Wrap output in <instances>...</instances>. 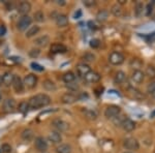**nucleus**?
Here are the masks:
<instances>
[{
  "instance_id": "nucleus-14",
  "label": "nucleus",
  "mask_w": 155,
  "mask_h": 153,
  "mask_svg": "<svg viewBox=\"0 0 155 153\" xmlns=\"http://www.w3.org/2000/svg\"><path fill=\"white\" fill-rule=\"evenodd\" d=\"M89 72H91V69H90V66L88 64L81 63L77 66V74L80 78H84Z\"/></svg>"
},
{
  "instance_id": "nucleus-37",
  "label": "nucleus",
  "mask_w": 155,
  "mask_h": 153,
  "mask_svg": "<svg viewBox=\"0 0 155 153\" xmlns=\"http://www.w3.org/2000/svg\"><path fill=\"white\" fill-rule=\"evenodd\" d=\"M89 45H90V47H91L92 49H97V48L101 46V41H99L98 38H93V39H91V41H90Z\"/></svg>"
},
{
  "instance_id": "nucleus-50",
  "label": "nucleus",
  "mask_w": 155,
  "mask_h": 153,
  "mask_svg": "<svg viewBox=\"0 0 155 153\" xmlns=\"http://www.w3.org/2000/svg\"><path fill=\"white\" fill-rule=\"evenodd\" d=\"M150 118H155V110L151 112V114H150Z\"/></svg>"
},
{
  "instance_id": "nucleus-15",
  "label": "nucleus",
  "mask_w": 155,
  "mask_h": 153,
  "mask_svg": "<svg viewBox=\"0 0 155 153\" xmlns=\"http://www.w3.org/2000/svg\"><path fill=\"white\" fill-rule=\"evenodd\" d=\"M56 25L60 28H63V27H66L68 25V18H67L66 15L60 14L56 17Z\"/></svg>"
},
{
  "instance_id": "nucleus-32",
  "label": "nucleus",
  "mask_w": 155,
  "mask_h": 153,
  "mask_svg": "<svg viewBox=\"0 0 155 153\" xmlns=\"http://www.w3.org/2000/svg\"><path fill=\"white\" fill-rule=\"evenodd\" d=\"M111 12L114 15L115 17H120L122 15V7L120 4H114L113 6H112L111 8Z\"/></svg>"
},
{
  "instance_id": "nucleus-56",
  "label": "nucleus",
  "mask_w": 155,
  "mask_h": 153,
  "mask_svg": "<svg viewBox=\"0 0 155 153\" xmlns=\"http://www.w3.org/2000/svg\"><path fill=\"white\" fill-rule=\"evenodd\" d=\"M0 153H1V152H0Z\"/></svg>"
},
{
  "instance_id": "nucleus-47",
  "label": "nucleus",
  "mask_w": 155,
  "mask_h": 153,
  "mask_svg": "<svg viewBox=\"0 0 155 153\" xmlns=\"http://www.w3.org/2000/svg\"><path fill=\"white\" fill-rule=\"evenodd\" d=\"M147 8H148V9H147V15L149 16V15L151 14V12H152V4H148Z\"/></svg>"
},
{
  "instance_id": "nucleus-51",
  "label": "nucleus",
  "mask_w": 155,
  "mask_h": 153,
  "mask_svg": "<svg viewBox=\"0 0 155 153\" xmlns=\"http://www.w3.org/2000/svg\"><path fill=\"white\" fill-rule=\"evenodd\" d=\"M151 95H152V96H153L154 98H155V91H153V92H152V93H151Z\"/></svg>"
},
{
  "instance_id": "nucleus-4",
  "label": "nucleus",
  "mask_w": 155,
  "mask_h": 153,
  "mask_svg": "<svg viewBox=\"0 0 155 153\" xmlns=\"http://www.w3.org/2000/svg\"><path fill=\"white\" fill-rule=\"evenodd\" d=\"M31 23H32L31 17H29L28 15L27 16H22L19 20L18 24H17V27H18L20 31H25L31 25Z\"/></svg>"
},
{
  "instance_id": "nucleus-25",
  "label": "nucleus",
  "mask_w": 155,
  "mask_h": 153,
  "mask_svg": "<svg viewBox=\"0 0 155 153\" xmlns=\"http://www.w3.org/2000/svg\"><path fill=\"white\" fill-rule=\"evenodd\" d=\"M107 18H109V12H107V9H101V11L96 14V19H97V21H99V22L107 21Z\"/></svg>"
},
{
  "instance_id": "nucleus-38",
  "label": "nucleus",
  "mask_w": 155,
  "mask_h": 153,
  "mask_svg": "<svg viewBox=\"0 0 155 153\" xmlns=\"http://www.w3.org/2000/svg\"><path fill=\"white\" fill-rule=\"evenodd\" d=\"M146 75L150 78H155V67L148 66L146 68Z\"/></svg>"
},
{
  "instance_id": "nucleus-40",
  "label": "nucleus",
  "mask_w": 155,
  "mask_h": 153,
  "mask_svg": "<svg viewBox=\"0 0 155 153\" xmlns=\"http://www.w3.org/2000/svg\"><path fill=\"white\" fill-rule=\"evenodd\" d=\"M83 59L85 60V61H87V62H91V61H93V60L95 59V56H94L93 54H91V53H86L83 56Z\"/></svg>"
},
{
  "instance_id": "nucleus-12",
  "label": "nucleus",
  "mask_w": 155,
  "mask_h": 153,
  "mask_svg": "<svg viewBox=\"0 0 155 153\" xmlns=\"http://www.w3.org/2000/svg\"><path fill=\"white\" fill-rule=\"evenodd\" d=\"M16 108V101L14 98H6L3 101V111L5 113H12Z\"/></svg>"
},
{
  "instance_id": "nucleus-1",
  "label": "nucleus",
  "mask_w": 155,
  "mask_h": 153,
  "mask_svg": "<svg viewBox=\"0 0 155 153\" xmlns=\"http://www.w3.org/2000/svg\"><path fill=\"white\" fill-rule=\"evenodd\" d=\"M50 104H51V97L48 94H45V93H39L34 95L28 101L29 110L41 109V108L49 106Z\"/></svg>"
},
{
  "instance_id": "nucleus-27",
  "label": "nucleus",
  "mask_w": 155,
  "mask_h": 153,
  "mask_svg": "<svg viewBox=\"0 0 155 153\" xmlns=\"http://www.w3.org/2000/svg\"><path fill=\"white\" fill-rule=\"evenodd\" d=\"M62 80H63L64 83L69 84V83H72L76 80V76H74V74L72 72H67L62 76Z\"/></svg>"
},
{
  "instance_id": "nucleus-46",
  "label": "nucleus",
  "mask_w": 155,
  "mask_h": 153,
  "mask_svg": "<svg viewBox=\"0 0 155 153\" xmlns=\"http://www.w3.org/2000/svg\"><path fill=\"white\" fill-rule=\"evenodd\" d=\"M83 3L86 6H93L94 4H95V1H93V0H85Z\"/></svg>"
},
{
  "instance_id": "nucleus-43",
  "label": "nucleus",
  "mask_w": 155,
  "mask_h": 153,
  "mask_svg": "<svg viewBox=\"0 0 155 153\" xmlns=\"http://www.w3.org/2000/svg\"><path fill=\"white\" fill-rule=\"evenodd\" d=\"M132 94H134V96L136 97V98H144V95L141 93L140 91H137L136 89H132Z\"/></svg>"
},
{
  "instance_id": "nucleus-54",
  "label": "nucleus",
  "mask_w": 155,
  "mask_h": 153,
  "mask_svg": "<svg viewBox=\"0 0 155 153\" xmlns=\"http://www.w3.org/2000/svg\"><path fill=\"white\" fill-rule=\"evenodd\" d=\"M124 153H132V152H130V151H126V152H124Z\"/></svg>"
},
{
  "instance_id": "nucleus-24",
  "label": "nucleus",
  "mask_w": 155,
  "mask_h": 153,
  "mask_svg": "<svg viewBox=\"0 0 155 153\" xmlns=\"http://www.w3.org/2000/svg\"><path fill=\"white\" fill-rule=\"evenodd\" d=\"M42 87L47 90V91H54L56 90V85L52 80H45L42 82Z\"/></svg>"
},
{
  "instance_id": "nucleus-55",
  "label": "nucleus",
  "mask_w": 155,
  "mask_h": 153,
  "mask_svg": "<svg viewBox=\"0 0 155 153\" xmlns=\"http://www.w3.org/2000/svg\"><path fill=\"white\" fill-rule=\"evenodd\" d=\"M44 153H48V152H44Z\"/></svg>"
},
{
  "instance_id": "nucleus-41",
  "label": "nucleus",
  "mask_w": 155,
  "mask_h": 153,
  "mask_svg": "<svg viewBox=\"0 0 155 153\" xmlns=\"http://www.w3.org/2000/svg\"><path fill=\"white\" fill-rule=\"evenodd\" d=\"M31 67L34 69V71H37V72H42L45 71V67L39 65L38 63H35V62H32L31 63Z\"/></svg>"
},
{
  "instance_id": "nucleus-9",
  "label": "nucleus",
  "mask_w": 155,
  "mask_h": 153,
  "mask_svg": "<svg viewBox=\"0 0 155 153\" xmlns=\"http://www.w3.org/2000/svg\"><path fill=\"white\" fill-rule=\"evenodd\" d=\"M12 87L17 93H22L24 91V83L19 76H15L14 81H12Z\"/></svg>"
},
{
  "instance_id": "nucleus-10",
  "label": "nucleus",
  "mask_w": 155,
  "mask_h": 153,
  "mask_svg": "<svg viewBox=\"0 0 155 153\" xmlns=\"http://www.w3.org/2000/svg\"><path fill=\"white\" fill-rule=\"evenodd\" d=\"M31 11V4L28 1H22L18 6V12L22 16H27Z\"/></svg>"
},
{
  "instance_id": "nucleus-29",
  "label": "nucleus",
  "mask_w": 155,
  "mask_h": 153,
  "mask_svg": "<svg viewBox=\"0 0 155 153\" xmlns=\"http://www.w3.org/2000/svg\"><path fill=\"white\" fill-rule=\"evenodd\" d=\"M143 12H144V4L142 2H137L136 6H134V16L137 18H140L143 15Z\"/></svg>"
},
{
  "instance_id": "nucleus-52",
  "label": "nucleus",
  "mask_w": 155,
  "mask_h": 153,
  "mask_svg": "<svg viewBox=\"0 0 155 153\" xmlns=\"http://www.w3.org/2000/svg\"><path fill=\"white\" fill-rule=\"evenodd\" d=\"M0 85H2V78L0 76Z\"/></svg>"
},
{
  "instance_id": "nucleus-35",
  "label": "nucleus",
  "mask_w": 155,
  "mask_h": 153,
  "mask_svg": "<svg viewBox=\"0 0 155 153\" xmlns=\"http://www.w3.org/2000/svg\"><path fill=\"white\" fill-rule=\"evenodd\" d=\"M39 55H41V50L38 48H33L29 51V56L31 58H37Z\"/></svg>"
},
{
  "instance_id": "nucleus-30",
  "label": "nucleus",
  "mask_w": 155,
  "mask_h": 153,
  "mask_svg": "<svg viewBox=\"0 0 155 153\" xmlns=\"http://www.w3.org/2000/svg\"><path fill=\"white\" fill-rule=\"evenodd\" d=\"M83 113L85 115V117L88 118L89 120H95L97 118V114L95 111H92V110H89V109H85L83 110Z\"/></svg>"
},
{
  "instance_id": "nucleus-31",
  "label": "nucleus",
  "mask_w": 155,
  "mask_h": 153,
  "mask_svg": "<svg viewBox=\"0 0 155 153\" xmlns=\"http://www.w3.org/2000/svg\"><path fill=\"white\" fill-rule=\"evenodd\" d=\"M126 79V75L124 74L122 71H119L116 72V76H115V82L118 83V84H121V83H123L125 81Z\"/></svg>"
},
{
  "instance_id": "nucleus-42",
  "label": "nucleus",
  "mask_w": 155,
  "mask_h": 153,
  "mask_svg": "<svg viewBox=\"0 0 155 153\" xmlns=\"http://www.w3.org/2000/svg\"><path fill=\"white\" fill-rule=\"evenodd\" d=\"M147 91L149 92L150 94L152 93L153 91H155V82H150L147 86Z\"/></svg>"
},
{
  "instance_id": "nucleus-44",
  "label": "nucleus",
  "mask_w": 155,
  "mask_h": 153,
  "mask_svg": "<svg viewBox=\"0 0 155 153\" xmlns=\"http://www.w3.org/2000/svg\"><path fill=\"white\" fill-rule=\"evenodd\" d=\"M66 87L68 89H71V90H77L78 88H79V87H78V85L77 84H74V82L72 83H69V84H67L66 85Z\"/></svg>"
},
{
  "instance_id": "nucleus-48",
  "label": "nucleus",
  "mask_w": 155,
  "mask_h": 153,
  "mask_svg": "<svg viewBox=\"0 0 155 153\" xmlns=\"http://www.w3.org/2000/svg\"><path fill=\"white\" fill-rule=\"evenodd\" d=\"M81 15H82V12L81 11H78V12L74 14V19H79L80 17H81Z\"/></svg>"
},
{
  "instance_id": "nucleus-6",
  "label": "nucleus",
  "mask_w": 155,
  "mask_h": 153,
  "mask_svg": "<svg viewBox=\"0 0 155 153\" xmlns=\"http://www.w3.org/2000/svg\"><path fill=\"white\" fill-rule=\"evenodd\" d=\"M109 61L113 65H120L124 62V56L119 52H112L109 56Z\"/></svg>"
},
{
  "instance_id": "nucleus-49",
  "label": "nucleus",
  "mask_w": 155,
  "mask_h": 153,
  "mask_svg": "<svg viewBox=\"0 0 155 153\" xmlns=\"http://www.w3.org/2000/svg\"><path fill=\"white\" fill-rule=\"evenodd\" d=\"M88 24H89V27H90V28H91V29H94V28H95V24H94L92 21H90Z\"/></svg>"
},
{
  "instance_id": "nucleus-5",
  "label": "nucleus",
  "mask_w": 155,
  "mask_h": 153,
  "mask_svg": "<svg viewBox=\"0 0 155 153\" xmlns=\"http://www.w3.org/2000/svg\"><path fill=\"white\" fill-rule=\"evenodd\" d=\"M34 146H35L37 151L44 153L48 149V142L46 141L44 137H37L35 138V141H34Z\"/></svg>"
},
{
  "instance_id": "nucleus-23",
  "label": "nucleus",
  "mask_w": 155,
  "mask_h": 153,
  "mask_svg": "<svg viewBox=\"0 0 155 153\" xmlns=\"http://www.w3.org/2000/svg\"><path fill=\"white\" fill-rule=\"evenodd\" d=\"M39 30H41V28H39V26H37V25H34V26H30L28 29H27L26 31V34H25V36L26 37H32L34 36L35 34H37L39 32Z\"/></svg>"
},
{
  "instance_id": "nucleus-7",
  "label": "nucleus",
  "mask_w": 155,
  "mask_h": 153,
  "mask_svg": "<svg viewBox=\"0 0 155 153\" xmlns=\"http://www.w3.org/2000/svg\"><path fill=\"white\" fill-rule=\"evenodd\" d=\"M123 146L124 148H126L127 150H131V151H136L140 148V144L137 142V139L134 138H127V139L124 140L123 142Z\"/></svg>"
},
{
  "instance_id": "nucleus-8",
  "label": "nucleus",
  "mask_w": 155,
  "mask_h": 153,
  "mask_svg": "<svg viewBox=\"0 0 155 153\" xmlns=\"http://www.w3.org/2000/svg\"><path fill=\"white\" fill-rule=\"evenodd\" d=\"M23 83H24V86H26L27 88L33 89L37 84V78L36 76H34V75H32V74L27 75V76H25L24 78Z\"/></svg>"
},
{
  "instance_id": "nucleus-33",
  "label": "nucleus",
  "mask_w": 155,
  "mask_h": 153,
  "mask_svg": "<svg viewBox=\"0 0 155 153\" xmlns=\"http://www.w3.org/2000/svg\"><path fill=\"white\" fill-rule=\"evenodd\" d=\"M19 112H21L22 114H26L29 110V105H28V101H22L20 102L19 105Z\"/></svg>"
},
{
  "instance_id": "nucleus-26",
  "label": "nucleus",
  "mask_w": 155,
  "mask_h": 153,
  "mask_svg": "<svg viewBox=\"0 0 155 153\" xmlns=\"http://www.w3.org/2000/svg\"><path fill=\"white\" fill-rule=\"evenodd\" d=\"M129 65L132 68H134V71H140V68L142 67L143 65V61L139 58H132L129 62Z\"/></svg>"
},
{
  "instance_id": "nucleus-53",
  "label": "nucleus",
  "mask_w": 155,
  "mask_h": 153,
  "mask_svg": "<svg viewBox=\"0 0 155 153\" xmlns=\"http://www.w3.org/2000/svg\"><path fill=\"white\" fill-rule=\"evenodd\" d=\"M2 99V95H1V93H0V100Z\"/></svg>"
},
{
  "instance_id": "nucleus-39",
  "label": "nucleus",
  "mask_w": 155,
  "mask_h": 153,
  "mask_svg": "<svg viewBox=\"0 0 155 153\" xmlns=\"http://www.w3.org/2000/svg\"><path fill=\"white\" fill-rule=\"evenodd\" d=\"M125 118H126V117H124V116H119V115H118V116L115 117L114 119H113V122L117 125V126H118V125H119V126H121L122 122L124 121V119H125Z\"/></svg>"
},
{
  "instance_id": "nucleus-34",
  "label": "nucleus",
  "mask_w": 155,
  "mask_h": 153,
  "mask_svg": "<svg viewBox=\"0 0 155 153\" xmlns=\"http://www.w3.org/2000/svg\"><path fill=\"white\" fill-rule=\"evenodd\" d=\"M34 20L38 23H41V22L45 21V14L41 11H37L34 12V16H33Z\"/></svg>"
},
{
  "instance_id": "nucleus-36",
  "label": "nucleus",
  "mask_w": 155,
  "mask_h": 153,
  "mask_svg": "<svg viewBox=\"0 0 155 153\" xmlns=\"http://www.w3.org/2000/svg\"><path fill=\"white\" fill-rule=\"evenodd\" d=\"M12 150V146L9 144H2L0 147V152L1 153H11Z\"/></svg>"
},
{
  "instance_id": "nucleus-18",
  "label": "nucleus",
  "mask_w": 155,
  "mask_h": 153,
  "mask_svg": "<svg viewBox=\"0 0 155 153\" xmlns=\"http://www.w3.org/2000/svg\"><path fill=\"white\" fill-rule=\"evenodd\" d=\"M145 79V74L142 71H134L131 74V80L136 84H141Z\"/></svg>"
},
{
  "instance_id": "nucleus-21",
  "label": "nucleus",
  "mask_w": 155,
  "mask_h": 153,
  "mask_svg": "<svg viewBox=\"0 0 155 153\" xmlns=\"http://www.w3.org/2000/svg\"><path fill=\"white\" fill-rule=\"evenodd\" d=\"M34 137V132L31 128H25L21 134V138L26 142H29L33 139Z\"/></svg>"
},
{
  "instance_id": "nucleus-16",
  "label": "nucleus",
  "mask_w": 155,
  "mask_h": 153,
  "mask_svg": "<svg viewBox=\"0 0 155 153\" xmlns=\"http://www.w3.org/2000/svg\"><path fill=\"white\" fill-rule=\"evenodd\" d=\"M121 126H122V128L125 130V131L129 132V131H132V130L136 128V123H134L131 119H129V118H125L124 121L122 122Z\"/></svg>"
},
{
  "instance_id": "nucleus-2",
  "label": "nucleus",
  "mask_w": 155,
  "mask_h": 153,
  "mask_svg": "<svg viewBox=\"0 0 155 153\" xmlns=\"http://www.w3.org/2000/svg\"><path fill=\"white\" fill-rule=\"evenodd\" d=\"M52 126L54 127L55 131H58V132H63L66 131L68 129L69 125L67 122H65L64 120L60 119V118H55V119L52 120Z\"/></svg>"
},
{
  "instance_id": "nucleus-17",
  "label": "nucleus",
  "mask_w": 155,
  "mask_h": 153,
  "mask_svg": "<svg viewBox=\"0 0 155 153\" xmlns=\"http://www.w3.org/2000/svg\"><path fill=\"white\" fill-rule=\"evenodd\" d=\"M79 99V97L77 96V95L72 94V93H64L63 95H62L61 97V100L63 104H74V102H76L77 100Z\"/></svg>"
},
{
  "instance_id": "nucleus-45",
  "label": "nucleus",
  "mask_w": 155,
  "mask_h": 153,
  "mask_svg": "<svg viewBox=\"0 0 155 153\" xmlns=\"http://www.w3.org/2000/svg\"><path fill=\"white\" fill-rule=\"evenodd\" d=\"M5 34H6V28H5V26L1 25V26H0V37L4 36Z\"/></svg>"
},
{
  "instance_id": "nucleus-13",
  "label": "nucleus",
  "mask_w": 155,
  "mask_h": 153,
  "mask_svg": "<svg viewBox=\"0 0 155 153\" xmlns=\"http://www.w3.org/2000/svg\"><path fill=\"white\" fill-rule=\"evenodd\" d=\"M52 53L54 54H60V53H65L67 51V48L62 44H59V42H55V44L51 45V48H50Z\"/></svg>"
},
{
  "instance_id": "nucleus-3",
  "label": "nucleus",
  "mask_w": 155,
  "mask_h": 153,
  "mask_svg": "<svg viewBox=\"0 0 155 153\" xmlns=\"http://www.w3.org/2000/svg\"><path fill=\"white\" fill-rule=\"evenodd\" d=\"M120 113H121L120 107L116 106V105H112V106H109L106 109V111H104V116H106L107 119H114L115 117L120 115Z\"/></svg>"
},
{
  "instance_id": "nucleus-22",
  "label": "nucleus",
  "mask_w": 155,
  "mask_h": 153,
  "mask_svg": "<svg viewBox=\"0 0 155 153\" xmlns=\"http://www.w3.org/2000/svg\"><path fill=\"white\" fill-rule=\"evenodd\" d=\"M49 140L54 144H60V142L62 141L61 134L58 131H52L49 134Z\"/></svg>"
},
{
  "instance_id": "nucleus-19",
  "label": "nucleus",
  "mask_w": 155,
  "mask_h": 153,
  "mask_svg": "<svg viewBox=\"0 0 155 153\" xmlns=\"http://www.w3.org/2000/svg\"><path fill=\"white\" fill-rule=\"evenodd\" d=\"M1 78H2V84H3L4 86L8 87L12 84L15 75H12L11 72H4L3 76H2Z\"/></svg>"
},
{
  "instance_id": "nucleus-28",
  "label": "nucleus",
  "mask_w": 155,
  "mask_h": 153,
  "mask_svg": "<svg viewBox=\"0 0 155 153\" xmlns=\"http://www.w3.org/2000/svg\"><path fill=\"white\" fill-rule=\"evenodd\" d=\"M57 153H71V147L68 144H60L56 148Z\"/></svg>"
},
{
  "instance_id": "nucleus-11",
  "label": "nucleus",
  "mask_w": 155,
  "mask_h": 153,
  "mask_svg": "<svg viewBox=\"0 0 155 153\" xmlns=\"http://www.w3.org/2000/svg\"><path fill=\"white\" fill-rule=\"evenodd\" d=\"M85 81L87 83H97L101 80V75L96 72H89L86 76L84 77Z\"/></svg>"
},
{
  "instance_id": "nucleus-20",
  "label": "nucleus",
  "mask_w": 155,
  "mask_h": 153,
  "mask_svg": "<svg viewBox=\"0 0 155 153\" xmlns=\"http://www.w3.org/2000/svg\"><path fill=\"white\" fill-rule=\"evenodd\" d=\"M49 42H50V37L48 35H42V36H39V37H37V38L34 41V44L36 45V46H38V47H47L49 45Z\"/></svg>"
}]
</instances>
